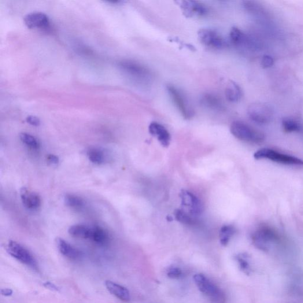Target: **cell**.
I'll return each instance as SVG.
<instances>
[{
  "mask_svg": "<svg viewBox=\"0 0 303 303\" xmlns=\"http://www.w3.org/2000/svg\"><path fill=\"white\" fill-rule=\"evenodd\" d=\"M231 134L242 141L260 143L264 141L263 133L257 130L250 125L242 121L233 122L230 128Z\"/></svg>",
  "mask_w": 303,
  "mask_h": 303,
  "instance_id": "obj_1",
  "label": "cell"
},
{
  "mask_svg": "<svg viewBox=\"0 0 303 303\" xmlns=\"http://www.w3.org/2000/svg\"><path fill=\"white\" fill-rule=\"evenodd\" d=\"M256 160H267L280 164L303 167V161L297 157L291 156L269 148H262L254 154Z\"/></svg>",
  "mask_w": 303,
  "mask_h": 303,
  "instance_id": "obj_2",
  "label": "cell"
},
{
  "mask_svg": "<svg viewBox=\"0 0 303 303\" xmlns=\"http://www.w3.org/2000/svg\"><path fill=\"white\" fill-rule=\"evenodd\" d=\"M167 91L173 104L184 119H192L194 115V109L183 92L171 84L167 85Z\"/></svg>",
  "mask_w": 303,
  "mask_h": 303,
  "instance_id": "obj_3",
  "label": "cell"
},
{
  "mask_svg": "<svg viewBox=\"0 0 303 303\" xmlns=\"http://www.w3.org/2000/svg\"><path fill=\"white\" fill-rule=\"evenodd\" d=\"M278 239V234L274 229L267 225H261L252 235V241L255 246L263 251H268Z\"/></svg>",
  "mask_w": 303,
  "mask_h": 303,
  "instance_id": "obj_4",
  "label": "cell"
},
{
  "mask_svg": "<svg viewBox=\"0 0 303 303\" xmlns=\"http://www.w3.org/2000/svg\"><path fill=\"white\" fill-rule=\"evenodd\" d=\"M198 38L202 45L214 49H223L230 43L220 33L213 29H200Z\"/></svg>",
  "mask_w": 303,
  "mask_h": 303,
  "instance_id": "obj_5",
  "label": "cell"
},
{
  "mask_svg": "<svg viewBox=\"0 0 303 303\" xmlns=\"http://www.w3.org/2000/svg\"><path fill=\"white\" fill-rule=\"evenodd\" d=\"M194 280L199 291L205 294L213 301L222 302L224 301L223 291L208 277L201 273L194 276Z\"/></svg>",
  "mask_w": 303,
  "mask_h": 303,
  "instance_id": "obj_6",
  "label": "cell"
},
{
  "mask_svg": "<svg viewBox=\"0 0 303 303\" xmlns=\"http://www.w3.org/2000/svg\"><path fill=\"white\" fill-rule=\"evenodd\" d=\"M7 252L21 263L33 269H38V264L30 251L21 244L10 241L7 246Z\"/></svg>",
  "mask_w": 303,
  "mask_h": 303,
  "instance_id": "obj_7",
  "label": "cell"
},
{
  "mask_svg": "<svg viewBox=\"0 0 303 303\" xmlns=\"http://www.w3.org/2000/svg\"><path fill=\"white\" fill-rule=\"evenodd\" d=\"M247 114L250 119L258 124H266L271 121L273 110L264 103H255L247 108Z\"/></svg>",
  "mask_w": 303,
  "mask_h": 303,
  "instance_id": "obj_8",
  "label": "cell"
},
{
  "mask_svg": "<svg viewBox=\"0 0 303 303\" xmlns=\"http://www.w3.org/2000/svg\"><path fill=\"white\" fill-rule=\"evenodd\" d=\"M185 16L187 18L203 17L209 13L208 7L204 4L193 0L176 2Z\"/></svg>",
  "mask_w": 303,
  "mask_h": 303,
  "instance_id": "obj_9",
  "label": "cell"
},
{
  "mask_svg": "<svg viewBox=\"0 0 303 303\" xmlns=\"http://www.w3.org/2000/svg\"><path fill=\"white\" fill-rule=\"evenodd\" d=\"M120 67L129 74L143 81H150L153 78V72L146 66L138 62L124 61L120 62Z\"/></svg>",
  "mask_w": 303,
  "mask_h": 303,
  "instance_id": "obj_10",
  "label": "cell"
},
{
  "mask_svg": "<svg viewBox=\"0 0 303 303\" xmlns=\"http://www.w3.org/2000/svg\"><path fill=\"white\" fill-rule=\"evenodd\" d=\"M182 205L187 208L191 215L198 216L203 212L200 200L191 192L183 190L180 194Z\"/></svg>",
  "mask_w": 303,
  "mask_h": 303,
  "instance_id": "obj_11",
  "label": "cell"
},
{
  "mask_svg": "<svg viewBox=\"0 0 303 303\" xmlns=\"http://www.w3.org/2000/svg\"><path fill=\"white\" fill-rule=\"evenodd\" d=\"M25 25L29 29H46L49 27V18L42 12L29 13L24 18Z\"/></svg>",
  "mask_w": 303,
  "mask_h": 303,
  "instance_id": "obj_12",
  "label": "cell"
},
{
  "mask_svg": "<svg viewBox=\"0 0 303 303\" xmlns=\"http://www.w3.org/2000/svg\"><path fill=\"white\" fill-rule=\"evenodd\" d=\"M20 197L23 205L28 209L36 210L41 206V198L39 194L27 188H21Z\"/></svg>",
  "mask_w": 303,
  "mask_h": 303,
  "instance_id": "obj_13",
  "label": "cell"
},
{
  "mask_svg": "<svg viewBox=\"0 0 303 303\" xmlns=\"http://www.w3.org/2000/svg\"><path fill=\"white\" fill-rule=\"evenodd\" d=\"M150 135L156 137L158 141L164 147H168L171 142V135L163 125L156 121L152 122L149 125Z\"/></svg>",
  "mask_w": 303,
  "mask_h": 303,
  "instance_id": "obj_14",
  "label": "cell"
},
{
  "mask_svg": "<svg viewBox=\"0 0 303 303\" xmlns=\"http://www.w3.org/2000/svg\"><path fill=\"white\" fill-rule=\"evenodd\" d=\"M56 244L59 251L66 258L72 260H77L80 258L81 254L79 250L73 247L64 239L58 238L56 239Z\"/></svg>",
  "mask_w": 303,
  "mask_h": 303,
  "instance_id": "obj_15",
  "label": "cell"
},
{
  "mask_svg": "<svg viewBox=\"0 0 303 303\" xmlns=\"http://www.w3.org/2000/svg\"><path fill=\"white\" fill-rule=\"evenodd\" d=\"M202 106L210 110L221 112L225 109L224 103L219 96L212 93H205L201 96Z\"/></svg>",
  "mask_w": 303,
  "mask_h": 303,
  "instance_id": "obj_16",
  "label": "cell"
},
{
  "mask_svg": "<svg viewBox=\"0 0 303 303\" xmlns=\"http://www.w3.org/2000/svg\"><path fill=\"white\" fill-rule=\"evenodd\" d=\"M105 286L110 293L119 300L128 302L131 300L130 293L127 288L111 281H106Z\"/></svg>",
  "mask_w": 303,
  "mask_h": 303,
  "instance_id": "obj_17",
  "label": "cell"
},
{
  "mask_svg": "<svg viewBox=\"0 0 303 303\" xmlns=\"http://www.w3.org/2000/svg\"><path fill=\"white\" fill-rule=\"evenodd\" d=\"M243 92L241 87L233 81H229L225 89V96L229 102L235 103L241 100Z\"/></svg>",
  "mask_w": 303,
  "mask_h": 303,
  "instance_id": "obj_18",
  "label": "cell"
},
{
  "mask_svg": "<svg viewBox=\"0 0 303 303\" xmlns=\"http://www.w3.org/2000/svg\"><path fill=\"white\" fill-rule=\"evenodd\" d=\"M68 232L73 237L89 239L91 241L92 232H93V226L85 224H75L69 228Z\"/></svg>",
  "mask_w": 303,
  "mask_h": 303,
  "instance_id": "obj_19",
  "label": "cell"
},
{
  "mask_svg": "<svg viewBox=\"0 0 303 303\" xmlns=\"http://www.w3.org/2000/svg\"><path fill=\"white\" fill-rule=\"evenodd\" d=\"M87 156L92 163L97 165L105 164L107 160L105 152L99 147H92L88 149Z\"/></svg>",
  "mask_w": 303,
  "mask_h": 303,
  "instance_id": "obj_20",
  "label": "cell"
},
{
  "mask_svg": "<svg viewBox=\"0 0 303 303\" xmlns=\"http://www.w3.org/2000/svg\"><path fill=\"white\" fill-rule=\"evenodd\" d=\"M247 36L237 27L232 28L229 33V42L235 46L245 45Z\"/></svg>",
  "mask_w": 303,
  "mask_h": 303,
  "instance_id": "obj_21",
  "label": "cell"
},
{
  "mask_svg": "<svg viewBox=\"0 0 303 303\" xmlns=\"http://www.w3.org/2000/svg\"><path fill=\"white\" fill-rule=\"evenodd\" d=\"M109 240V235L105 229L99 226H93V233L91 241L103 245L108 242Z\"/></svg>",
  "mask_w": 303,
  "mask_h": 303,
  "instance_id": "obj_22",
  "label": "cell"
},
{
  "mask_svg": "<svg viewBox=\"0 0 303 303\" xmlns=\"http://www.w3.org/2000/svg\"><path fill=\"white\" fill-rule=\"evenodd\" d=\"M64 203L70 208L79 210L85 205L84 199L74 194H67L65 195Z\"/></svg>",
  "mask_w": 303,
  "mask_h": 303,
  "instance_id": "obj_23",
  "label": "cell"
},
{
  "mask_svg": "<svg viewBox=\"0 0 303 303\" xmlns=\"http://www.w3.org/2000/svg\"><path fill=\"white\" fill-rule=\"evenodd\" d=\"M236 233L235 228L232 225H224L221 228L220 231V241L221 245L226 246L232 236Z\"/></svg>",
  "mask_w": 303,
  "mask_h": 303,
  "instance_id": "obj_24",
  "label": "cell"
},
{
  "mask_svg": "<svg viewBox=\"0 0 303 303\" xmlns=\"http://www.w3.org/2000/svg\"><path fill=\"white\" fill-rule=\"evenodd\" d=\"M282 127L287 133L298 132L302 131V127L298 121L291 118H285L282 121Z\"/></svg>",
  "mask_w": 303,
  "mask_h": 303,
  "instance_id": "obj_25",
  "label": "cell"
},
{
  "mask_svg": "<svg viewBox=\"0 0 303 303\" xmlns=\"http://www.w3.org/2000/svg\"><path fill=\"white\" fill-rule=\"evenodd\" d=\"M174 215L176 220L181 223L189 225V226L197 224V220L194 219V217L191 214H188L186 211H184L183 210H176Z\"/></svg>",
  "mask_w": 303,
  "mask_h": 303,
  "instance_id": "obj_26",
  "label": "cell"
},
{
  "mask_svg": "<svg viewBox=\"0 0 303 303\" xmlns=\"http://www.w3.org/2000/svg\"><path fill=\"white\" fill-rule=\"evenodd\" d=\"M235 259L238 262L241 270L245 274L250 275L252 269H251L249 256L246 254H240L236 256Z\"/></svg>",
  "mask_w": 303,
  "mask_h": 303,
  "instance_id": "obj_27",
  "label": "cell"
},
{
  "mask_svg": "<svg viewBox=\"0 0 303 303\" xmlns=\"http://www.w3.org/2000/svg\"><path fill=\"white\" fill-rule=\"evenodd\" d=\"M20 138L21 141L30 148L35 150L39 148V142L34 136L27 134V133H21L20 135Z\"/></svg>",
  "mask_w": 303,
  "mask_h": 303,
  "instance_id": "obj_28",
  "label": "cell"
},
{
  "mask_svg": "<svg viewBox=\"0 0 303 303\" xmlns=\"http://www.w3.org/2000/svg\"><path fill=\"white\" fill-rule=\"evenodd\" d=\"M274 60L269 55H265L261 59V65L262 68L268 69L271 68L274 64Z\"/></svg>",
  "mask_w": 303,
  "mask_h": 303,
  "instance_id": "obj_29",
  "label": "cell"
},
{
  "mask_svg": "<svg viewBox=\"0 0 303 303\" xmlns=\"http://www.w3.org/2000/svg\"><path fill=\"white\" fill-rule=\"evenodd\" d=\"M169 278L171 279H179L183 275L182 269L179 267H172L169 269L167 272Z\"/></svg>",
  "mask_w": 303,
  "mask_h": 303,
  "instance_id": "obj_30",
  "label": "cell"
},
{
  "mask_svg": "<svg viewBox=\"0 0 303 303\" xmlns=\"http://www.w3.org/2000/svg\"><path fill=\"white\" fill-rule=\"evenodd\" d=\"M27 121L28 123L34 125V127H39L40 124V120L38 117L35 116H29L27 118Z\"/></svg>",
  "mask_w": 303,
  "mask_h": 303,
  "instance_id": "obj_31",
  "label": "cell"
},
{
  "mask_svg": "<svg viewBox=\"0 0 303 303\" xmlns=\"http://www.w3.org/2000/svg\"><path fill=\"white\" fill-rule=\"evenodd\" d=\"M47 161L50 164L53 165H57L60 162V159L55 155H49L47 157Z\"/></svg>",
  "mask_w": 303,
  "mask_h": 303,
  "instance_id": "obj_32",
  "label": "cell"
},
{
  "mask_svg": "<svg viewBox=\"0 0 303 303\" xmlns=\"http://www.w3.org/2000/svg\"><path fill=\"white\" fill-rule=\"evenodd\" d=\"M43 285L46 288H48V289H49L50 290L55 291H58L59 290L58 287L56 286H55V284L51 283L50 282H46L45 283H44Z\"/></svg>",
  "mask_w": 303,
  "mask_h": 303,
  "instance_id": "obj_33",
  "label": "cell"
},
{
  "mask_svg": "<svg viewBox=\"0 0 303 303\" xmlns=\"http://www.w3.org/2000/svg\"><path fill=\"white\" fill-rule=\"evenodd\" d=\"M13 294V290L10 289V288H5V289L2 290V294L4 296L9 297L12 295Z\"/></svg>",
  "mask_w": 303,
  "mask_h": 303,
  "instance_id": "obj_34",
  "label": "cell"
}]
</instances>
